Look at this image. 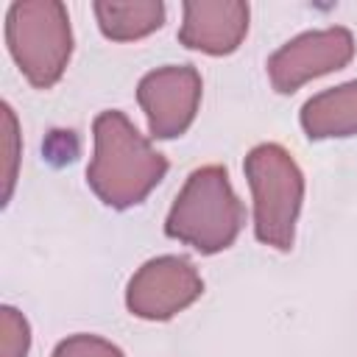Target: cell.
I'll list each match as a JSON object with an SVG mask.
<instances>
[{
    "mask_svg": "<svg viewBox=\"0 0 357 357\" xmlns=\"http://www.w3.org/2000/svg\"><path fill=\"white\" fill-rule=\"evenodd\" d=\"M92 134L95 153L86 167V181L95 195L112 209L142 204L165 178L167 159L134 128L123 112H100Z\"/></svg>",
    "mask_w": 357,
    "mask_h": 357,
    "instance_id": "cell-1",
    "label": "cell"
},
{
    "mask_svg": "<svg viewBox=\"0 0 357 357\" xmlns=\"http://www.w3.org/2000/svg\"><path fill=\"white\" fill-rule=\"evenodd\" d=\"M240 226L243 204L231 190L226 167L220 165L192 170L165 220L167 237L187 243L201 254L229 248L237 240Z\"/></svg>",
    "mask_w": 357,
    "mask_h": 357,
    "instance_id": "cell-2",
    "label": "cell"
},
{
    "mask_svg": "<svg viewBox=\"0 0 357 357\" xmlns=\"http://www.w3.org/2000/svg\"><path fill=\"white\" fill-rule=\"evenodd\" d=\"M243 167L254 195L257 240L276 251H290L304 201V176L296 159L282 145L262 142L248 151Z\"/></svg>",
    "mask_w": 357,
    "mask_h": 357,
    "instance_id": "cell-3",
    "label": "cell"
},
{
    "mask_svg": "<svg viewBox=\"0 0 357 357\" xmlns=\"http://www.w3.org/2000/svg\"><path fill=\"white\" fill-rule=\"evenodd\" d=\"M6 45L20 73L36 86L50 89L67 70L73 31L59 0H20L6 14Z\"/></svg>",
    "mask_w": 357,
    "mask_h": 357,
    "instance_id": "cell-4",
    "label": "cell"
},
{
    "mask_svg": "<svg viewBox=\"0 0 357 357\" xmlns=\"http://www.w3.org/2000/svg\"><path fill=\"white\" fill-rule=\"evenodd\" d=\"M204 293V279L184 257L148 259L126 287L131 315L145 321H167L187 310Z\"/></svg>",
    "mask_w": 357,
    "mask_h": 357,
    "instance_id": "cell-5",
    "label": "cell"
},
{
    "mask_svg": "<svg viewBox=\"0 0 357 357\" xmlns=\"http://www.w3.org/2000/svg\"><path fill=\"white\" fill-rule=\"evenodd\" d=\"M354 56V36L346 28L307 31L287 45H282L268 59V75L276 92L287 95L304 86L307 81L340 70Z\"/></svg>",
    "mask_w": 357,
    "mask_h": 357,
    "instance_id": "cell-6",
    "label": "cell"
},
{
    "mask_svg": "<svg viewBox=\"0 0 357 357\" xmlns=\"http://www.w3.org/2000/svg\"><path fill=\"white\" fill-rule=\"evenodd\" d=\"M137 100L156 139L181 137L201 103V75L190 64H167L148 73L137 86Z\"/></svg>",
    "mask_w": 357,
    "mask_h": 357,
    "instance_id": "cell-7",
    "label": "cell"
},
{
    "mask_svg": "<svg viewBox=\"0 0 357 357\" xmlns=\"http://www.w3.org/2000/svg\"><path fill=\"white\" fill-rule=\"evenodd\" d=\"M181 11L178 42L190 50L226 56L248 33V6L240 0H190Z\"/></svg>",
    "mask_w": 357,
    "mask_h": 357,
    "instance_id": "cell-8",
    "label": "cell"
},
{
    "mask_svg": "<svg viewBox=\"0 0 357 357\" xmlns=\"http://www.w3.org/2000/svg\"><path fill=\"white\" fill-rule=\"evenodd\" d=\"M301 128L310 139L357 134V81L318 92L301 109Z\"/></svg>",
    "mask_w": 357,
    "mask_h": 357,
    "instance_id": "cell-9",
    "label": "cell"
},
{
    "mask_svg": "<svg viewBox=\"0 0 357 357\" xmlns=\"http://www.w3.org/2000/svg\"><path fill=\"white\" fill-rule=\"evenodd\" d=\"M95 17L103 36L114 42H131L153 33L165 22V3L131 0V3H95Z\"/></svg>",
    "mask_w": 357,
    "mask_h": 357,
    "instance_id": "cell-10",
    "label": "cell"
},
{
    "mask_svg": "<svg viewBox=\"0 0 357 357\" xmlns=\"http://www.w3.org/2000/svg\"><path fill=\"white\" fill-rule=\"evenodd\" d=\"M31 349V326L25 315L14 307L0 310V357H28Z\"/></svg>",
    "mask_w": 357,
    "mask_h": 357,
    "instance_id": "cell-11",
    "label": "cell"
},
{
    "mask_svg": "<svg viewBox=\"0 0 357 357\" xmlns=\"http://www.w3.org/2000/svg\"><path fill=\"white\" fill-rule=\"evenodd\" d=\"M20 165V126L14 109L3 103V204H8Z\"/></svg>",
    "mask_w": 357,
    "mask_h": 357,
    "instance_id": "cell-12",
    "label": "cell"
},
{
    "mask_svg": "<svg viewBox=\"0 0 357 357\" xmlns=\"http://www.w3.org/2000/svg\"><path fill=\"white\" fill-rule=\"evenodd\" d=\"M53 357H126V354L114 343L98 335H73L56 346Z\"/></svg>",
    "mask_w": 357,
    "mask_h": 357,
    "instance_id": "cell-13",
    "label": "cell"
}]
</instances>
